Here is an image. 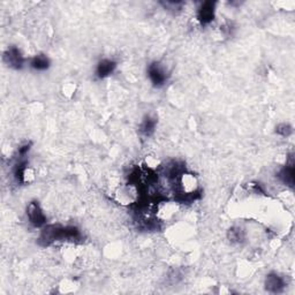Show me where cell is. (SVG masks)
I'll list each match as a JSON object with an SVG mask.
<instances>
[{"label":"cell","instance_id":"cell-1","mask_svg":"<svg viewBox=\"0 0 295 295\" xmlns=\"http://www.w3.org/2000/svg\"><path fill=\"white\" fill-rule=\"evenodd\" d=\"M81 239L82 234L75 226L46 225L43 227L41 235L38 238V242L39 245L46 247L57 241L75 242L81 240Z\"/></svg>","mask_w":295,"mask_h":295},{"label":"cell","instance_id":"cell-2","mask_svg":"<svg viewBox=\"0 0 295 295\" xmlns=\"http://www.w3.org/2000/svg\"><path fill=\"white\" fill-rule=\"evenodd\" d=\"M148 77L155 87H163L169 79V73L161 62L155 61L148 66Z\"/></svg>","mask_w":295,"mask_h":295},{"label":"cell","instance_id":"cell-3","mask_svg":"<svg viewBox=\"0 0 295 295\" xmlns=\"http://www.w3.org/2000/svg\"><path fill=\"white\" fill-rule=\"evenodd\" d=\"M27 217L28 220L34 227H44L46 224V216L44 214L43 210L38 202L33 201L27 206Z\"/></svg>","mask_w":295,"mask_h":295},{"label":"cell","instance_id":"cell-4","mask_svg":"<svg viewBox=\"0 0 295 295\" xmlns=\"http://www.w3.org/2000/svg\"><path fill=\"white\" fill-rule=\"evenodd\" d=\"M4 61L14 69H21L25 65V58L17 46H11L4 53Z\"/></svg>","mask_w":295,"mask_h":295},{"label":"cell","instance_id":"cell-5","mask_svg":"<svg viewBox=\"0 0 295 295\" xmlns=\"http://www.w3.org/2000/svg\"><path fill=\"white\" fill-rule=\"evenodd\" d=\"M214 7H216L214 2H204L201 4L200 9L197 11V20L201 25H209L213 21L214 11H216Z\"/></svg>","mask_w":295,"mask_h":295},{"label":"cell","instance_id":"cell-6","mask_svg":"<svg viewBox=\"0 0 295 295\" xmlns=\"http://www.w3.org/2000/svg\"><path fill=\"white\" fill-rule=\"evenodd\" d=\"M265 288L270 293H280L286 286L285 279L278 273L271 272L265 278Z\"/></svg>","mask_w":295,"mask_h":295},{"label":"cell","instance_id":"cell-7","mask_svg":"<svg viewBox=\"0 0 295 295\" xmlns=\"http://www.w3.org/2000/svg\"><path fill=\"white\" fill-rule=\"evenodd\" d=\"M115 68H117V62L114 60H111V59H102V60L97 63V67H96V77L101 80L105 79L107 77H110Z\"/></svg>","mask_w":295,"mask_h":295},{"label":"cell","instance_id":"cell-8","mask_svg":"<svg viewBox=\"0 0 295 295\" xmlns=\"http://www.w3.org/2000/svg\"><path fill=\"white\" fill-rule=\"evenodd\" d=\"M294 174H295V167H294V162H289L282 167L279 172L278 177L280 180L285 183L286 186L293 187L294 186Z\"/></svg>","mask_w":295,"mask_h":295},{"label":"cell","instance_id":"cell-9","mask_svg":"<svg viewBox=\"0 0 295 295\" xmlns=\"http://www.w3.org/2000/svg\"><path fill=\"white\" fill-rule=\"evenodd\" d=\"M156 126H157V119L155 117H151V115H146L144 120L142 121L141 126H139V133L144 135V136H150V135H153Z\"/></svg>","mask_w":295,"mask_h":295},{"label":"cell","instance_id":"cell-10","mask_svg":"<svg viewBox=\"0 0 295 295\" xmlns=\"http://www.w3.org/2000/svg\"><path fill=\"white\" fill-rule=\"evenodd\" d=\"M30 67L35 70H46L50 67V59L44 54L35 55L30 59Z\"/></svg>","mask_w":295,"mask_h":295},{"label":"cell","instance_id":"cell-11","mask_svg":"<svg viewBox=\"0 0 295 295\" xmlns=\"http://www.w3.org/2000/svg\"><path fill=\"white\" fill-rule=\"evenodd\" d=\"M227 238L232 243H242L246 239L245 231L240 229V227H232L227 232Z\"/></svg>","mask_w":295,"mask_h":295},{"label":"cell","instance_id":"cell-12","mask_svg":"<svg viewBox=\"0 0 295 295\" xmlns=\"http://www.w3.org/2000/svg\"><path fill=\"white\" fill-rule=\"evenodd\" d=\"M276 133L282 137H287L293 133V128L289 123H279L276 127Z\"/></svg>","mask_w":295,"mask_h":295},{"label":"cell","instance_id":"cell-13","mask_svg":"<svg viewBox=\"0 0 295 295\" xmlns=\"http://www.w3.org/2000/svg\"><path fill=\"white\" fill-rule=\"evenodd\" d=\"M232 30H233V28H232V26L230 25H225V26H223L222 27V31L223 33H224V35H226V36H230V35H232Z\"/></svg>","mask_w":295,"mask_h":295}]
</instances>
